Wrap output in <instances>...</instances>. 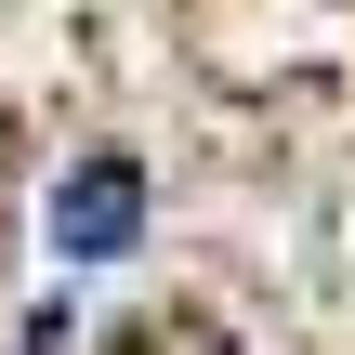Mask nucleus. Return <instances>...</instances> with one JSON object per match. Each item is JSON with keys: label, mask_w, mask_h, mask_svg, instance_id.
<instances>
[{"label": "nucleus", "mask_w": 355, "mask_h": 355, "mask_svg": "<svg viewBox=\"0 0 355 355\" xmlns=\"http://www.w3.org/2000/svg\"><path fill=\"white\" fill-rule=\"evenodd\" d=\"M119 224H132V171H92L79 184V250H119Z\"/></svg>", "instance_id": "nucleus-1"}]
</instances>
